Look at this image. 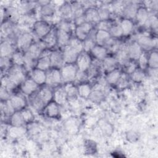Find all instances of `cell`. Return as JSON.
Wrapping results in <instances>:
<instances>
[{
	"mask_svg": "<svg viewBox=\"0 0 158 158\" xmlns=\"http://www.w3.org/2000/svg\"><path fill=\"white\" fill-rule=\"evenodd\" d=\"M60 70L62 83H67L75 81L78 69L75 64H64Z\"/></svg>",
	"mask_w": 158,
	"mask_h": 158,
	"instance_id": "cell-1",
	"label": "cell"
},
{
	"mask_svg": "<svg viewBox=\"0 0 158 158\" xmlns=\"http://www.w3.org/2000/svg\"><path fill=\"white\" fill-rule=\"evenodd\" d=\"M25 68L22 66L12 65L7 70V75L12 82L16 85H20L26 79Z\"/></svg>",
	"mask_w": 158,
	"mask_h": 158,
	"instance_id": "cell-2",
	"label": "cell"
},
{
	"mask_svg": "<svg viewBox=\"0 0 158 158\" xmlns=\"http://www.w3.org/2000/svg\"><path fill=\"white\" fill-rule=\"evenodd\" d=\"M52 28L51 25L44 20L35 21L32 27L33 35L40 40L46 36Z\"/></svg>",
	"mask_w": 158,
	"mask_h": 158,
	"instance_id": "cell-3",
	"label": "cell"
},
{
	"mask_svg": "<svg viewBox=\"0 0 158 158\" xmlns=\"http://www.w3.org/2000/svg\"><path fill=\"white\" fill-rule=\"evenodd\" d=\"M34 36L28 31L20 33L17 36L15 41V46L17 49L25 52L31 44L34 42Z\"/></svg>",
	"mask_w": 158,
	"mask_h": 158,
	"instance_id": "cell-4",
	"label": "cell"
},
{
	"mask_svg": "<svg viewBox=\"0 0 158 158\" xmlns=\"http://www.w3.org/2000/svg\"><path fill=\"white\" fill-rule=\"evenodd\" d=\"M46 86L50 88H57L62 83L60 69L51 68L47 72Z\"/></svg>",
	"mask_w": 158,
	"mask_h": 158,
	"instance_id": "cell-5",
	"label": "cell"
},
{
	"mask_svg": "<svg viewBox=\"0 0 158 158\" xmlns=\"http://www.w3.org/2000/svg\"><path fill=\"white\" fill-rule=\"evenodd\" d=\"M92 62L93 60L89 54L86 52L82 51L78 54L75 64L78 70L86 72L90 67Z\"/></svg>",
	"mask_w": 158,
	"mask_h": 158,
	"instance_id": "cell-6",
	"label": "cell"
},
{
	"mask_svg": "<svg viewBox=\"0 0 158 158\" xmlns=\"http://www.w3.org/2000/svg\"><path fill=\"white\" fill-rule=\"evenodd\" d=\"M40 86L35 83L30 77L26 78L20 85L22 93L23 95L30 96L39 89Z\"/></svg>",
	"mask_w": 158,
	"mask_h": 158,
	"instance_id": "cell-7",
	"label": "cell"
},
{
	"mask_svg": "<svg viewBox=\"0 0 158 158\" xmlns=\"http://www.w3.org/2000/svg\"><path fill=\"white\" fill-rule=\"evenodd\" d=\"M17 49L15 44L8 39H4L1 41L0 45L1 57L11 58L12 54Z\"/></svg>",
	"mask_w": 158,
	"mask_h": 158,
	"instance_id": "cell-8",
	"label": "cell"
},
{
	"mask_svg": "<svg viewBox=\"0 0 158 158\" xmlns=\"http://www.w3.org/2000/svg\"><path fill=\"white\" fill-rule=\"evenodd\" d=\"M51 51H48V49L43 51L41 56L37 59L35 67L40 70L47 72L51 68L50 60V53Z\"/></svg>",
	"mask_w": 158,
	"mask_h": 158,
	"instance_id": "cell-9",
	"label": "cell"
},
{
	"mask_svg": "<svg viewBox=\"0 0 158 158\" xmlns=\"http://www.w3.org/2000/svg\"><path fill=\"white\" fill-rule=\"evenodd\" d=\"M140 46L143 51H150L155 48L157 45V40L156 38H151L147 35L140 36L136 41Z\"/></svg>",
	"mask_w": 158,
	"mask_h": 158,
	"instance_id": "cell-10",
	"label": "cell"
},
{
	"mask_svg": "<svg viewBox=\"0 0 158 158\" xmlns=\"http://www.w3.org/2000/svg\"><path fill=\"white\" fill-rule=\"evenodd\" d=\"M105 89L106 86L97 83L95 86L92 88L88 99L94 103L101 102L105 97Z\"/></svg>",
	"mask_w": 158,
	"mask_h": 158,
	"instance_id": "cell-11",
	"label": "cell"
},
{
	"mask_svg": "<svg viewBox=\"0 0 158 158\" xmlns=\"http://www.w3.org/2000/svg\"><path fill=\"white\" fill-rule=\"evenodd\" d=\"M139 6L140 5H139L136 2H124L122 14L124 15L125 18L133 20L135 18L137 10Z\"/></svg>",
	"mask_w": 158,
	"mask_h": 158,
	"instance_id": "cell-12",
	"label": "cell"
},
{
	"mask_svg": "<svg viewBox=\"0 0 158 158\" xmlns=\"http://www.w3.org/2000/svg\"><path fill=\"white\" fill-rule=\"evenodd\" d=\"M10 104L15 111H20L26 107L27 100L25 95L20 94H12L9 99Z\"/></svg>",
	"mask_w": 158,
	"mask_h": 158,
	"instance_id": "cell-13",
	"label": "cell"
},
{
	"mask_svg": "<svg viewBox=\"0 0 158 158\" xmlns=\"http://www.w3.org/2000/svg\"><path fill=\"white\" fill-rule=\"evenodd\" d=\"M30 78L40 86L46 84L47 72L37 68H34L30 71Z\"/></svg>",
	"mask_w": 158,
	"mask_h": 158,
	"instance_id": "cell-14",
	"label": "cell"
},
{
	"mask_svg": "<svg viewBox=\"0 0 158 158\" xmlns=\"http://www.w3.org/2000/svg\"><path fill=\"white\" fill-rule=\"evenodd\" d=\"M59 105L53 100L48 103L44 108V114L51 118H56L60 115Z\"/></svg>",
	"mask_w": 158,
	"mask_h": 158,
	"instance_id": "cell-15",
	"label": "cell"
},
{
	"mask_svg": "<svg viewBox=\"0 0 158 158\" xmlns=\"http://www.w3.org/2000/svg\"><path fill=\"white\" fill-rule=\"evenodd\" d=\"M50 60L51 68L60 69L64 64L62 51L58 49L51 51L50 53Z\"/></svg>",
	"mask_w": 158,
	"mask_h": 158,
	"instance_id": "cell-16",
	"label": "cell"
},
{
	"mask_svg": "<svg viewBox=\"0 0 158 158\" xmlns=\"http://www.w3.org/2000/svg\"><path fill=\"white\" fill-rule=\"evenodd\" d=\"M62 55L64 64H75L78 53L68 45L63 48Z\"/></svg>",
	"mask_w": 158,
	"mask_h": 158,
	"instance_id": "cell-17",
	"label": "cell"
},
{
	"mask_svg": "<svg viewBox=\"0 0 158 158\" xmlns=\"http://www.w3.org/2000/svg\"><path fill=\"white\" fill-rule=\"evenodd\" d=\"M127 52L131 60H137L141 53L143 52L140 46L136 41L129 44L126 47Z\"/></svg>",
	"mask_w": 158,
	"mask_h": 158,
	"instance_id": "cell-18",
	"label": "cell"
},
{
	"mask_svg": "<svg viewBox=\"0 0 158 158\" xmlns=\"http://www.w3.org/2000/svg\"><path fill=\"white\" fill-rule=\"evenodd\" d=\"M108 49L105 46L96 44L93 48L89 53L91 54V55L96 60L101 62L105 57L108 56Z\"/></svg>",
	"mask_w": 158,
	"mask_h": 158,
	"instance_id": "cell-19",
	"label": "cell"
},
{
	"mask_svg": "<svg viewBox=\"0 0 158 158\" xmlns=\"http://www.w3.org/2000/svg\"><path fill=\"white\" fill-rule=\"evenodd\" d=\"M84 17L86 22L96 25L100 21L97 7H89L85 9L84 12Z\"/></svg>",
	"mask_w": 158,
	"mask_h": 158,
	"instance_id": "cell-20",
	"label": "cell"
},
{
	"mask_svg": "<svg viewBox=\"0 0 158 158\" xmlns=\"http://www.w3.org/2000/svg\"><path fill=\"white\" fill-rule=\"evenodd\" d=\"M68 96L64 87H58L53 91V101L59 106H62L66 103Z\"/></svg>",
	"mask_w": 158,
	"mask_h": 158,
	"instance_id": "cell-21",
	"label": "cell"
},
{
	"mask_svg": "<svg viewBox=\"0 0 158 158\" xmlns=\"http://www.w3.org/2000/svg\"><path fill=\"white\" fill-rule=\"evenodd\" d=\"M30 104L33 109L36 111H41L46 106V104L39 96L38 91L29 96Z\"/></svg>",
	"mask_w": 158,
	"mask_h": 158,
	"instance_id": "cell-22",
	"label": "cell"
},
{
	"mask_svg": "<svg viewBox=\"0 0 158 158\" xmlns=\"http://www.w3.org/2000/svg\"><path fill=\"white\" fill-rule=\"evenodd\" d=\"M57 12L56 6L54 4L52 1H49L48 4L40 6V14L44 18L52 17Z\"/></svg>",
	"mask_w": 158,
	"mask_h": 158,
	"instance_id": "cell-23",
	"label": "cell"
},
{
	"mask_svg": "<svg viewBox=\"0 0 158 158\" xmlns=\"http://www.w3.org/2000/svg\"><path fill=\"white\" fill-rule=\"evenodd\" d=\"M118 65V63L115 57L114 56H107L101 61V66L102 69L107 72L117 69Z\"/></svg>",
	"mask_w": 158,
	"mask_h": 158,
	"instance_id": "cell-24",
	"label": "cell"
},
{
	"mask_svg": "<svg viewBox=\"0 0 158 158\" xmlns=\"http://www.w3.org/2000/svg\"><path fill=\"white\" fill-rule=\"evenodd\" d=\"M57 45L64 48L67 46L70 40V33L56 28Z\"/></svg>",
	"mask_w": 158,
	"mask_h": 158,
	"instance_id": "cell-25",
	"label": "cell"
},
{
	"mask_svg": "<svg viewBox=\"0 0 158 158\" xmlns=\"http://www.w3.org/2000/svg\"><path fill=\"white\" fill-rule=\"evenodd\" d=\"M110 35L109 31L104 30H96L94 40L96 44L105 46L107 41L111 38Z\"/></svg>",
	"mask_w": 158,
	"mask_h": 158,
	"instance_id": "cell-26",
	"label": "cell"
},
{
	"mask_svg": "<svg viewBox=\"0 0 158 158\" xmlns=\"http://www.w3.org/2000/svg\"><path fill=\"white\" fill-rule=\"evenodd\" d=\"M149 15L150 14L149 10L146 7L144 6H139L137 10L135 19L140 25H144L148 20Z\"/></svg>",
	"mask_w": 158,
	"mask_h": 158,
	"instance_id": "cell-27",
	"label": "cell"
},
{
	"mask_svg": "<svg viewBox=\"0 0 158 158\" xmlns=\"http://www.w3.org/2000/svg\"><path fill=\"white\" fill-rule=\"evenodd\" d=\"M58 11L62 19L67 20L72 19V12L70 2L64 1L63 4L58 8Z\"/></svg>",
	"mask_w": 158,
	"mask_h": 158,
	"instance_id": "cell-28",
	"label": "cell"
},
{
	"mask_svg": "<svg viewBox=\"0 0 158 158\" xmlns=\"http://www.w3.org/2000/svg\"><path fill=\"white\" fill-rule=\"evenodd\" d=\"M41 40L45 44L47 49H51L57 45L56 29L52 28L51 31L45 36Z\"/></svg>",
	"mask_w": 158,
	"mask_h": 158,
	"instance_id": "cell-29",
	"label": "cell"
},
{
	"mask_svg": "<svg viewBox=\"0 0 158 158\" xmlns=\"http://www.w3.org/2000/svg\"><path fill=\"white\" fill-rule=\"evenodd\" d=\"M38 93L46 105L53 100V91L51 88L45 86L40 88L38 91Z\"/></svg>",
	"mask_w": 158,
	"mask_h": 158,
	"instance_id": "cell-30",
	"label": "cell"
},
{
	"mask_svg": "<svg viewBox=\"0 0 158 158\" xmlns=\"http://www.w3.org/2000/svg\"><path fill=\"white\" fill-rule=\"evenodd\" d=\"M93 87L88 83L84 82L77 85L78 96L83 99H88Z\"/></svg>",
	"mask_w": 158,
	"mask_h": 158,
	"instance_id": "cell-31",
	"label": "cell"
},
{
	"mask_svg": "<svg viewBox=\"0 0 158 158\" xmlns=\"http://www.w3.org/2000/svg\"><path fill=\"white\" fill-rule=\"evenodd\" d=\"M122 72L118 68L107 72V74L105 77V80L107 84L110 85H115L117 83L121 74Z\"/></svg>",
	"mask_w": 158,
	"mask_h": 158,
	"instance_id": "cell-32",
	"label": "cell"
},
{
	"mask_svg": "<svg viewBox=\"0 0 158 158\" xmlns=\"http://www.w3.org/2000/svg\"><path fill=\"white\" fill-rule=\"evenodd\" d=\"M15 110L14 109L13 106L10 104L9 99L6 101H1V118L3 117H10L14 112Z\"/></svg>",
	"mask_w": 158,
	"mask_h": 158,
	"instance_id": "cell-33",
	"label": "cell"
},
{
	"mask_svg": "<svg viewBox=\"0 0 158 158\" xmlns=\"http://www.w3.org/2000/svg\"><path fill=\"white\" fill-rule=\"evenodd\" d=\"M118 64L125 66L130 61V59L127 52L126 47L124 48H120L117 52L115 56Z\"/></svg>",
	"mask_w": 158,
	"mask_h": 158,
	"instance_id": "cell-34",
	"label": "cell"
},
{
	"mask_svg": "<svg viewBox=\"0 0 158 158\" xmlns=\"http://www.w3.org/2000/svg\"><path fill=\"white\" fill-rule=\"evenodd\" d=\"M109 5L110 4L104 3L101 4L99 7H97L100 20H109L111 14V10Z\"/></svg>",
	"mask_w": 158,
	"mask_h": 158,
	"instance_id": "cell-35",
	"label": "cell"
},
{
	"mask_svg": "<svg viewBox=\"0 0 158 158\" xmlns=\"http://www.w3.org/2000/svg\"><path fill=\"white\" fill-rule=\"evenodd\" d=\"M72 12V20L76 17L84 15L85 8L81 2L73 1L70 2Z\"/></svg>",
	"mask_w": 158,
	"mask_h": 158,
	"instance_id": "cell-36",
	"label": "cell"
},
{
	"mask_svg": "<svg viewBox=\"0 0 158 158\" xmlns=\"http://www.w3.org/2000/svg\"><path fill=\"white\" fill-rule=\"evenodd\" d=\"M9 122L10 125L14 127H24L26 124L20 111H15L10 117Z\"/></svg>",
	"mask_w": 158,
	"mask_h": 158,
	"instance_id": "cell-37",
	"label": "cell"
},
{
	"mask_svg": "<svg viewBox=\"0 0 158 158\" xmlns=\"http://www.w3.org/2000/svg\"><path fill=\"white\" fill-rule=\"evenodd\" d=\"M10 59L13 65L23 67L25 63V52L17 49Z\"/></svg>",
	"mask_w": 158,
	"mask_h": 158,
	"instance_id": "cell-38",
	"label": "cell"
},
{
	"mask_svg": "<svg viewBox=\"0 0 158 158\" xmlns=\"http://www.w3.org/2000/svg\"><path fill=\"white\" fill-rule=\"evenodd\" d=\"M123 35H129L133 30L134 28V23L132 20L124 18L122 19L119 23Z\"/></svg>",
	"mask_w": 158,
	"mask_h": 158,
	"instance_id": "cell-39",
	"label": "cell"
},
{
	"mask_svg": "<svg viewBox=\"0 0 158 158\" xmlns=\"http://www.w3.org/2000/svg\"><path fill=\"white\" fill-rule=\"evenodd\" d=\"M130 80L136 83L142 82L146 78V73L144 70L138 67L134 72L129 75Z\"/></svg>",
	"mask_w": 158,
	"mask_h": 158,
	"instance_id": "cell-40",
	"label": "cell"
},
{
	"mask_svg": "<svg viewBox=\"0 0 158 158\" xmlns=\"http://www.w3.org/2000/svg\"><path fill=\"white\" fill-rule=\"evenodd\" d=\"M158 67V53L156 50L151 51L148 54V67L156 69Z\"/></svg>",
	"mask_w": 158,
	"mask_h": 158,
	"instance_id": "cell-41",
	"label": "cell"
},
{
	"mask_svg": "<svg viewBox=\"0 0 158 158\" xmlns=\"http://www.w3.org/2000/svg\"><path fill=\"white\" fill-rule=\"evenodd\" d=\"M65 128L70 134H75L78 130V122L75 118H70L65 123Z\"/></svg>",
	"mask_w": 158,
	"mask_h": 158,
	"instance_id": "cell-42",
	"label": "cell"
},
{
	"mask_svg": "<svg viewBox=\"0 0 158 158\" xmlns=\"http://www.w3.org/2000/svg\"><path fill=\"white\" fill-rule=\"evenodd\" d=\"M64 88L67 93L68 99H74L78 96L77 85H75L73 82L65 83Z\"/></svg>",
	"mask_w": 158,
	"mask_h": 158,
	"instance_id": "cell-43",
	"label": "cell"
},
{
	"mask_svg": "<svg viewBox=\"0 0 158 158\" xmlns=\"http://www.w3.org/2000/svg\"><path fill=\"white\" fill-rule=\"evenodd\" d=\"M68 46H70L73 49H74L78 54H80V52L83 51V42L79 40L78 39H77L76 37H71L70 38V40L68 44Z\"/></svg>",
	"mask_w": 158,
	"mask_h": 158,
	"instance_id": "cell-44",
	"label": "cell"
},
{
	"mask_svg": "<svg viewBox=\"0 0 158 158\" xmlns=\"http://www.w3.org/2000/svg\"><path fill=\"white\" fill-rule=\"evenodd\" d=\"M130 77L129 75L126 73H122L117 83H116V86L118 89H123L127 88L130 83Z\"/></svg>",
	"mask_w": 158,
	"mask_h": 158,
	"instance_id": "cell-45",
	"label": "cell"
},
{
	"mask_svg": "<svg viewBox=\"0 0 158 158\" xmlns=\"http://www.w3.org/2000/svg\"><path fill=\"white\" fill-rule=\"evenodd\" d=\"M25 133V129L24 127H10V128L8 130V133L10 136L16 138L18 137H20Z\"/></svg>",
	"mask_w": 158,
	"mask_h": 158,
	"instance_id": "cell-46",
	"label": "cell"
},
{
	"mask_svg": "<svg viewBox=\"0 0 158 158\" xmlns=\"http://www.w3.org/2000/svg\"><path fill=\"white\" fill-rule=\"evenodd\" d=\"M109 32L110 36L114 39L119 38L123 35L122 30L119 24H112Z\"/></svg>",
	"mask_w": 158,
	"mask_h": 158,
	"instance_id": "cell-47",
	"label": "cell"
},
{
	"mask_svg": "<svg viewBox=\"0 0 158 158\" xmlns=\"http://www.w3.org/2000/svg\"><path fill=\"white\" fill-rule=\"evenodd\" d=\"M20 111L26 124H29L33 122L35 117L33 113L30 109L25 107Z\"/></svg>",
	"mask_w": 158,
	"mask_h": 158,
	"instance_id": "cell-48",
	"label": "cell"
},
{
	"mask_svg": "<svg viewBox=\"0 0 158 158\" xmlns=\"http://www.w3.org/2000/svg\"><path fill=\"white\" fill-rule=\"evenodd\" d=\"M1 86H2L10 91L12 89H14L17 86L12 82V81L9 78V77L7 76V75H2L1 77Z\"/></svg>",
	"mask_w": 158,
	"mask_h": 158,
	"instance_id": "cell-49",
	"label": "cell"
},
{
	"mask_svg": "<svg viewBox=\"0 0 158 158\" xmlns=\"http://www.w3.org/2000/svg\"><path fill=\"white\" fill-rule=\"evenodd\" d=\"M57 29L70 33L72 31V25L69 20L62 19L57 24Z\"/></svg>",
	"mask_w": 158,
	"mask_h": 158,
	"instance_id": "cell-50",
	"label": "cell"
},
{
	"mask_svg": "<svg viewBox=\"0 0 158 158\" xmlns=\"http://www.w3.org/2000/svg\"><path fill=\"white\" fill-rule=\"evenodd\" d=\"M112 25V23L110 20H100L98 23L95 25V29L109 31Z\"/></svg>",
	"mask_w": 158,
	"mask_h": 158,
	"instance_id": "cell-51",
	"label": "cell"
},
{
	"mask_svg": "<svg viewBox=\"0 0 158 158\" xmlns=\"http://www.w3.org/2000/svg\"><path fill=\"white\" fill-rule=\"evenodd\" d=\"M137 60V64L139 68L144 70L146 67H148V54L146 52H143Z\"/></svg>",
	"mask_w": 158,
	"mask_h": 158,
	"instance_id": "cell-52",
	"label": "cell"
},
{
	"mask_svg": "<svg viewBox=\"0 0 158 158\" xmlns=\"http://www.w3.org/2000/svg\"><path fill=\"white\" fill-rule=\"evenodd\" d=\"M144 25H147L149 27H151L152 29H153L154 30H157L158 23H157V18L156 15L152 14V15H151V14H150L148 20L146 21V23L144 24Z\"/></svg>",
	"mask_w": 158,
	"mask_h": 158,
	"instance_id": "cell-53",
	"label": "cell"
},
{
	"mask_svg": "<svg viewBox=\"0 0 158 158\" xmlns=\"http://www.w3.org/2000/svg\"><path fill=\"white\" fill-rule=\"evenodd\" d=\"M0 65L1 68V71L2 72L4 70H7L10 69V67L12 66L10 64H12L11 59L9 57H1L0 58Z\"/></svg>",
	"mask_w": 158,
	"mask_h": 158,
	"instance_id": "cell-54",
	"label": "cell"
},
{
	"mask_svg": "<svg viewBox=\"0 0 158 158\" xmlns=\"http://www.w3.org/2000/svg\"><path fill=\"white\" fill-rule=\"evenodd\" d=\"M125 67V73L130 75L133 72H134L138 67V64L135 62V60H130V61Z\"/></svg>",
	"mask_w": 158,
	"mask_h": 158,
	"instance_id": "cell-55",
	"label": "cell"
},
{
	"mask_svg": "<svg viewBox=\"0 0 158 158\" xmlns=\"http://www.w3.org/2000/svg\"><path fill=\"white\" fill-rule=\"evenodd\" d=\"M88 79V75L86 72H81L80 70H78L75 81L77 82L78 84L86 82L85 81Z\"/></svg>",
	"mask_w": 158,
	"mask_h": 158,
	"instance_id": "cell-56",
	"label": "cell"
},
{
	"mask_svg": "<svg viewBox=\"0 0 158 158\" xmlns=\"http://www.w3.org/2000/svg\"><path fill=\"white\" fill-rule=\"evenodd\" d=\"M10 91L8 90L7 89L1 86V89H0V98H1V101H7L10 96Z\"/></svg>",
	"mask_w": 158,
	"mask_h": 158,
	"instance_id": "cell-57",
	"label": "cell"
},
{
	"mask_svg": "<svg viewBox=\"0 0 158 158\" xmlns=\"http://www.w3.org/2000/svg\"><path fill=\"white\" fill-rule=\"evenodd\" d=\"M85 22H86V20H85V19L84 15H81V16H80V17H76V18L73 19V23L75 25V27L82 25Z\"/></svg>",
	"mask_w": 158,
	"mask_h": 158,
	"instance_id": "cell-58",
	"label": "cell"
},
{
	"mask_svg": "<svg viewBox=\"0 0 158 158\" xmlns=\"http://www.w3.org/2000/svg\"><path fill=\"white\" fill-rule=\"evenodd\" d=\"M137 133H136L135 131H128L127 133V138L129 140L131 141H135L137 139Z\"/></svg>",
	"mask_w": 158,
	"mask_h": 158,
	"instance_id": "cell-59",
	"label": "cell"
}]
</instances>
